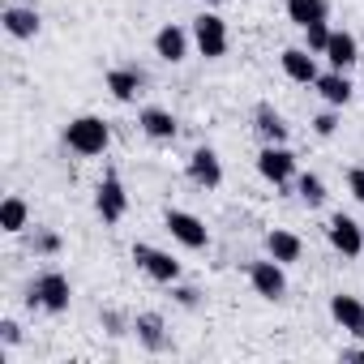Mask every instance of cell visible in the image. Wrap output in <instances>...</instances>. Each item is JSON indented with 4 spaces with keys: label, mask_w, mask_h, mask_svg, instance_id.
Instances as JSON below:
<instances>
[{
    "label": "cell",
    "mask_w": 364,
    "mask_h": 364,
    "mask_svg": "<svg viewBox=\"0 0 364 364\" xmlns=\"http://www.w3.org/2000/svg\"><path fill=\"white\" fill-rule=\"evenodd\" d=\"M137 129H141L150 141H176L180 120H176L167 107H141V112H137Z\"/></svg>",
    "instance_id": "14"
},
{
    "label": "cell",
    "mask_w": 364,
    "mask_h": 364,
    "mask_svg": "<svg viewBox=\"0 0 364 364\" xmlns=\"http://www.w3.org/2000/svg\"><path fill=\"white\" fill-rule=\"evenodd\" d=\"M313 133H317V137H334V133H338V107L317 112V116H313Z\"/></svg>",
    "instance_id": "27"
},
{
    "label": "cell",
    "mask_w": 364,
    "mask_h": 364,
    "mask_svg": "<svg viewBox=\"0 0 364 364\" xmlns=\"http://www.w3.org/2000/svg\"><path fill=\"white\" fill-rule=\"evenodd\" d=\"M163 228L171 232V240L176 245H185V249H193V253H202V249H210V232H206V223L198 219V215H189V210H163Z\"/></svg>",
    "instance_id": "3"
},
{
    "label": "cell",
    "mask_w": 364,
    "mask_h": 364,
    "mask_svg": "<svg viewBox=\"0 0 364 364\" xmlns=\"http://www.w3.org/2000/svg\"><path fill=\"white\" fill-rule=\"evenodd\" d=\"M296 198H300L309 210H317V206L326 202V180L313 176V171H300V176H296Z\"/></svg>",
    "instance_id": "24"
},
{
    "label": "cell",
    "mask_w": 364,
    "mask_h": 364,
    "mask_svg": "<svg viewBox=\"0 0 364 364\" xmlns=\"http://www.w3.org/2000/svg\"><path fill=\"white\" fill-rule=\"evenodd\" d=\"M0 338H5V347H18L22 343V326L14 317H5V321H0Z\"/></svg>",
    "instance_id": "29"
},
{
    "label": "cell",
    "mask_w": 364,
    "mask_h": 364,
    "mask_svg": "<svg viewBox=\"0 0 364 364\" xmlns=\"http://www.w3.org/2000/svg\"><path fill=\"white\" fill-rule=\"evenodd\" d=\"M360 338H364V326H360Z\"/></svg>",
    "instance_id": "33"
},
{
    "label": "cell",
    "mask_w": 364,
    "mask_h": 364,
    "mask_svg": "<svg viewBox=\"0 0 364 364\" xmlns=\"http://www.w3.org/2000/svg\"><path fill=\"white\" fill-rule=\"evenodd\" d=\"M347 189H351L355 202H364V167H351L347 171Z\"/></svg>",
    "instance_id": "30"
},
{
    "label": "cell",
    "mask_w": 364,
    "mask_h": 364,
    "mask_svg": "<svg viewBox=\"0 0 364 364\" xmlns=\"http://www.w3.org/2000/svg\"><path fill=\"white\" fill-rule=\"evenodd\" d=\"M193 48L206 56V60H219L228 52V22L219 14H198L193 18Z\"/></svg>",
    "instance_id": "7"
},
{
    "label": "cell",
    "mask_w": 364,
    "mask_h": 364,
    "mask_svg": "<svg viewBox=\"0 0 364 364\" xmlns=\"http://www.w3.org/2000/svg\"><path fill=\"white\" fill-rule=\"evenodd\" d=\"M266 253H270L274 262L291 266V262H300V253H304V240H300L296 232H287V228H274V232H266Z\"/></svg>",
    "instance_id": "20"
},
{
    "label": "cell",
    "mask_w": 364,
    "mask_h": 364,
    "mask_svg": "<svg viewBox=\"0 0 364 364\" xmlns=\"http://www.w3.org/2000/svg\"><path fill=\"white\" fill-rule=\"evenodd\" d=\"M330 317L347 330V334H360V326H364V300L360 296H330Z\"/></svg>",
    "instance_id": "21"
},
{
    "label": "cell",
    "mask_w": 364,
    "mask_h": 364,
    "mask_svg": "<svg viewBox=\"0 0 364 364\" xmlns=\"http://www.w3.org/2000/svg\"><path fill=\"white\" fill-rule=\"evenodd\" d=\"M69 300H73V287H69V279H65L60 270H43V274H35V283L26 287V304L39 309V313H65Z\"/></svg>",
    "instance_id": "2"
},
{
    "label": "cell",
    "mask_w": 364,
    "mask_h": 364,
    "mask_svg": "<svg viewBox=\"0 0 364 364\" xmlns=\"http://www.w3.org/2000/svg\"><path fill=\"white\" fill-rule=\"evenodd\" d=\"M321 56L330 60V69H343V73H347V69L360 60V43H355L351 31H330V43H326Z\"/></svg>",
    "instance_id": "17"
},
{
    "label": "cell",
    "mask_w": 364,
    "mask_h": 364,
    "mask_svg": "<svg viewBox=\"0 0 364 364\" xmlns=\"http://www.w3.org/2000/svg\"><path fill=\"white\" fill-rule=\"evenodd\" d=\"M287 18L304 31L313 22H326L330 18V5H326V0H287Z\"/></svg>",
    "instance_id": "23"
},
{
    "label": "cell",
    "mask_w": 364,
    "mask_h": 364,
    "mask_svg": "<svg viewBox=\"0 0 364 364\" xmlns=\"http://www.w3.org/2000/svg\"><path fill=\"white\" fill-rule=\"evenodd\" d=\"M206 5H228V0H206Z\"/></svg>",
    "instance_id": "32"
},
{
    "label": "cell",
    "mask_w": 364,
    "mask_h": 364,
    "mask_svg": "<svg viewBox=\"0 0 364 364\" xmlns=\"http://www.w3.org/2000/svg\"><path fill=\"white\" fill-rule=\"evenodd\" d=\"M326 240H330V249L334 253H343V257H360L364 253V223H355L351 215H330V223H326Z\"/></svg>",
    "instance_id": "8"
},
{
    "label": "cell",
    "mask_w": 364,
    "mask_h": 364,
    "mask_svg": "<svg viewBox=\"0 0 364 364\" xmlns=\"http://www.w3.org/2000/svg\"><path fill=\"white\" fill-rule=\"evenodd\" d=\"M279 65H283V73L291 77V82H300V86H313L317 82V52H309V48H283L279 52Z\"/></svg>",
    "instance_id": "12"
},
{
    "label": "cell",
    "mask_w": 364,
    "mask_h": 364,
    "mask_svg": "<svg viewBox=\"0 0 364 364\" xmlns=\"http://www.w3.org/2000/svg\"><path fill=\"white\" fill-rule=\"evenodd\" d=\"M253 129H257L262 146H287V133H291V124H287L270 103H257V112H253Z\"/></svg>",
    "instance_id": "15"
},
{
    "label": "cell",
    "mask_w": 364,
    "mask_h": 364,
    "mask_svg": "<svg viewBox=\"0 0 364 364\" xmlns=\"http://www.w3.org/2000/svg\"><path fill=\"white\" fill-rule=\"evenodd\" d=\"M249 283L262 300H283L287 296V274H283V262H274L270 253L262 262H249Z\"/></svg>",
    "instance_id": "9"
},
{
    "label": "cell",
    "mask_w": 364,
    "mask_h": 364,
    "mask_svg": "<svg viewBox=\"0 0 364 364\" xmlns=\"http://www.w3.org/2000/svg\"><path fill=\"white\" fill-rule=\"evenodd\" d=\"M257 176H262V180H270L274 189L291 185V180L300 176L296 154H291L287 146H262V154H257Z\"/></svg>",
    "instance_id": "5"
},
{
    "label": "cell",
    "mask_w": 364,
    "mask_h": 364,
    "mask_svg": "<svg viewBox=\"0 0 364 364\" xmlns=\"http://www.w3.org/2000/svg\"><path fill=\"white\" fill-rule=\"evenodd\" d=\"M313 90L326 99V107H347L351 95H355V86H351V77H347L343 69H326V73H317Z\"/></svg>",
    "instance_id": "13"
},
{
    "label": "cell",
    "mask_w": 364,
    "mask_h": 364,
    "mask_svg": "<svg viewBox=\"0 0 364 364\" xmlns=\"http://www.w3.org/2000/svg\"><path fill=\"white\" fill-rule=\"evenodd\" d=\"M31 249H35L39 257H56V253H60V236H56V232H48V228H39V232H35V240H31Z\"/></svg>",
    "instance_id": "26"
},
{
    "label": "cell",
    "mask_w": 364,
    "mask_h": 364,
    "mask_svg": "<svg viewBox=\"0 0 364 364\" xmlns=\"http://www.w3.org/2000/svg\"><path fill=\"white\" fill-rule=\"evenodd\" d=\"M65 146L73 154H82V159H99L112 146V124L103 116H73L65 124Z\"/></svg>",
    "instance_id": "1"
},
{
    "label": "cell",
    "mask_w": 364,
    "mask_h": 364,
    "mask_svg": "<svg viewBox=\"0 0 364 364\" xmlns=\"http://www.w3.org/2000/svg\"><path fill=\"white\" fill-rule=\"evenodd\" d=\"M95 215L103 223H120L129 215V193H124L116 171H103V180H99V189H95Z\"/></svg>",
    "instance_id": "6"
},
{
    "label": "cell",
    "mask_w": 364,
    "mask_h": 364,
    "mask_svg": "<svg viewBox=\"0 0 364 364\" xmlns=\"http://www.w3.org/2000/svg\"><path fill=\"white\" fill-rule=\"evenodd\" d=\"M133 266L146 274V279H154V283H180V262L171 257V253H163V249H154V245H133Z\"/></svg>",
    "instance_id": "4"
},
{
    "label": "cell",
    "mask_w": 364,
    "mask_h": 364,
    "mask_svg": "<svg viewBox=\"0 0 364 364\" xmlns=\"http://www.w3.org/2000/svg\"><path fill=\"white\" fill-rule=\"evenodd\" d=\"M343 360H347V364H364V347H347Z\"/></svg>",
    "instance_id": "31"
},
{
    "label": "cell",
    "mask_w": 364,
    "mask_h": 364,
    "mask_svg": "<svg viewBox=\"0 0 364 364\" xmlns=\"http://www.w3.org/2000/svg\"><path fill=\"white\" fill-rule=\"evenodd\" d=\"M0 22H5V31H9L14 39H35V35L43 31V18H39L35 9H26V5H5Z\"/></svg>",
    "instance_id": "19"
},
{
    "label": "cell",
    "mask_w": 364,
    "mask_h": 364,
    "mask_svg": "<svg viewBox=\"0 0 364 364\" xmlns=\"http://www.w3.org/2000/svg\"><path fill=\"white\" fill-rule=\"evenodd\" d=\"M326 43H330V26H326V22L304 26V48H309V52H317V56H321V52H326Z\"/></svg>",
    "instance_id": "25"
},
{
    "label": "cell",
    "mask_w": 364,
    "mask_h": 364,
    "mask_svg": "<svg viewBox=\"0 0 364 364\" xmlns=\"http://www.w3.org/2000/svg\"><path fill=\"white\" fill-rule=\"evenodd\" d=\"M189 43H193V31H185V26H159L154 31V56L159 60H167V65H180L189 56Z\"/></svg>",
    "instance_id": "11"
},
{
    "label": "cell",
    "mask_w": 364,
    "mask_h": 364,
    "mask_svg": "<svg viewBox=\"0 0 364 364\" xmlns=\"http://www.w3.org/2000/svg\"><path fill=\"white\" fill-rule=\"evenodd\" d=\"M133 334H137V343H141L146 351H167V347H171L167 326H163L159 313H137V317H133Z\"/></svg>",
    "instance_id": "18"
},
{
    "label": "cell",
    "mask_w": 364,
    "mask_h": 364,
    "mask_svg": "<svg viewBox=\"0 0 364 364\" xmlns=\"http://www.w3.org/2000/svg\"><path fill=\"white\" fill-rule=\"evenodd\" d=\"M26 223H31V206L18 193H9L5 202H0V232L18 236V232H26Z\"/></svg>",
    "instance_id": "22"
},
{
    "label": "cell",
    "mask_w": 364,
    "mask_h": 364,
    "mask_svg": "<svg viewBox=\"0 0 364 364\" xmlns=\"http://www.w3.org/2000/svg\"><path fill=\"white\" fill-rule=\"evenodd\" d=\"M141 86H146V73H141V69H133V65L107 69V90H112L116 103H133V99L141 95Z\"/></svg>",
    "instance_id": "16"
},
{
    "label": "cell",
    "mask_w": 364,
    "mask_h": 364,
    "mask_svg": "<svg viewBox=\"0 0 364 364\" xmlns=\"http://www.w3.org/2000/svg\"><path fill=\"white\" fill-rule=\"evenodd\" d=\"M171 296H176L180 309H198L202 304V291L198 287H185V283H171Z\"/></svg>",
    "instance_id": "28"
},
{
    "label": "cell",
    "mask_w": 364,
    "mask_h": 364,
    "mask_svg": "<svg viewBox=\"0 0 364 364\" xmlns=\"http://www.w3.org/2000/svg\"><path fill=\"white\" fill-rule=\"evenodd\" d=\"M185 171H189V180H193L198 189H219V185H223V159H219V150H210V146H198V150L189 154Z\"/></svg>",
    "instance_id": "10"
}]
</instances>
